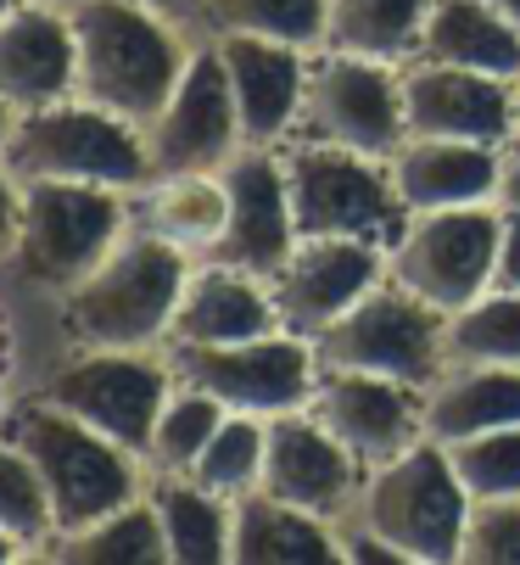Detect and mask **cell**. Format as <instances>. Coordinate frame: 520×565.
Listing matches in <instances>:
<instances>
[{
  "instance_id": "cell-1",
  "label": "cell",
  "mask_w": 520,
  "mask_h": 565,
  "mask_svg": "<svg viewBox=\"0 0 520 565\" xmlns=\"http://www.w3.org/2000/svg\"><path fill=\"white\" fill-rule=\"evenodd\" d=\"M197 258L129 224V235L56 302V326L67 348H113V353H146L168 342L173 308H180L185 275Z\"/></svg>"
},
{
  "instance_id": "cell-2",
  "label": "cell",
  "mask_w": 520,
  "mask_h": 565,
  "mask_svg": "<svg viewBox=\"0 0 520 565\" xmlns=\"http://www.w3.org/2000/svg\"><path fill=\"white\" fill-rule=\"evenodd\" d=\"M67 18L78 40V96L146 129L185 78L197 40L135 0H84Z\"/></svg>"
},
{
  "instance_id": "cell-3",
  "label": "cell",
  "mask_w": 520,
  "mask_h": 565,
  "mask_svg": "<svg viewBox=\"0 0 520 565\" xmlns=\"http://www.w3.org/2000/svg\"><path fill=\"white\" fill-rule=\"evenodd\" d=\"M0 431L34 459L51 515H56V532H78V526H91V521H102L146 493V465L129 448H118L113 437L91 431L84 420L51 409L34 392L0 403Z\"/></svg>"
},
{
  "instance_id": "cell-4",
  "label": "cell",
  "mask_w": 520,
  "mask_h": 565,
  "mask_svg": "<svg viewBox=\"0 0 520 565\" xmlns=\"http://www.w3.org/2000/svg\"><path fill=\"white\" fill-rule=\"evenodd\" d=\"M0 169L18 185H107V191H140L151 180L146 135L124 124L118 113L62 96L51 107L18 113L12 135L0 140Z\"/></svg>"
},
{
  "instance_id": "cell-5",
  "label": "cell",
  "mask_w": 520,
  "mask_h": 565,
  "mask_svg": "<svg viewBox=\"0 0 520 565\" xmlns=\"http://www.w3.org/2000/svg\"><path fill=\"white\" fill-rule=\"evenodd\" d=\"M129 235V191L107 185H18V241L0 258L18 286L62 297Z\"/></svg>"
},
{
  "instance_id": "cell-6",
  "label": "cell",
  "mask_w": 520,
  "mask_h": 565,
  "mask_svg": "<svg viewBox=\"0 0 520 565\" xmlns=\"http://www.w3.org/2000/svg\"><path fill=\"white\" fill-rule=\"evenodd\" d=\"M465 510L470 499L448 465V448L420 437L414 448L364 470L347 521L381 532L408 565H454L465 537Z\"/></svg>"
},
{
  "instance_id": "cell-7",
  "label": "cell",
  "mask_w": 520,
  "mask_h": 565,
  "mask_svg": "<svg viewBox=\"0 0 520 565\" xmlns=\"http://www.w3.org/2000/svg\"><path fill=\"white\" fill-rule=\"evenodd\" d=\"M280 169H286V202L297 235H359V241H381L392 253L408 213L392 191L386 157H364L325 140H286Z\"/></svg>"
},
{
  "instance_id": "cell-8",
  "label": "cell",
  "mask_w": 520,
  "mask_h": 565,
  "mask_svg": "<svg viewBox=\"0 0 520 565\" xmlns=\"http://www.w3.org/2000/svg\"><path fill=\"white\" fill-rule=\"evenodd\" d=\"M180 386L168 353L146 348V353H113V348H73V359L51 364L29 392L45 397L51 409L84 420L91 431L113 437L118 448H129L135 459L146 454V437L162 415L168 392Z\"/></svg>"
},
{
  "instance_id": "cell-9",
  "label": "cell",
  "mask_w": 520,
  "mask_h": 565,
  "mask_svg": "<svg viewBox=\"0 0 520 565\" xmlns=\"http://www.w3.org/2000/svg\"><path fill=\"white\" fill-rule=\"evenodd\" d=\"M314 353L330 370H364L425 392L443 375V313L386 275L314 337Z\"/></svg>"
},
{
  "instance_id": "cell-10",
  "label": "cell",
  "mask_w": 520,
  "mask_h": 565,
  "mask_svg": "<svg viewBox=\"0 0 520 565\" xmlns=\"http://www.w3.org/2000/svg\"><path fill=\"white\" fill-rule=\"evenodd\" d=\"M403 67L353 56V51H314L308 90L291 140H325L364 157H392L403 146Z\"/></svg>"
},
{
  "instance_id": "cell-11",
  "label": "cell",
  "mask_w": 520,
  "mask_h": 565,
  "mask_svg": "<svg viewBox=\"0 0 520 565\" xmlns=\"http://www.w3.org/2000/svg\"><path fill=\"white\" fill-rule=\"evenodd\" d=\"M173 375L185 386L219 397L230 415H257L275 420L291 409H308L314 381H319V353L308 337L269 331L252 342H224V348H162Z\"/></svg>"
},
{
  "instance_id": "cell-12",
  "label": "cell",
  "mask_w": 520,
  "mask_h": 565,
  "mask_svg": "<svg viewBox=\"0 0 520 565\" xmlns=\"http://www.w3.org/2000/svg\"><path fill=\"white\" fill-rule=\"evenodd\" d=\"M492 258H498V202H476L443 213H408L386 253V275L437 313H454L492 286Z\"/></svg>"
},
{
  "instance_id": "cell-13",
  "label": "cell",
  "mask_w": 520,
  "mask_h": 565,
  "mask_svg": "<svg viewBox=\"0 0 520 565\" xmlns=\"http://www.w3.org/2000/svg\"><path fill=\"white\" fill-rule=\"evenodd\" d=\"M140 135H146L151 180H162V174H219L246 146L241 113H235V96H230V73H224L213 40L197 45L185 78L173 85V96L162 102V113Z\"/></svg>"
},
{
  "instance_id": "cell-14",
  "label": "cell",
  "mask_w": 520,
  "mask_h": 565,
  "mask_svg": "<svg viewBox=\"0 0 520 565\" xmlns=\"http://www.w3.org/2000/svg\"><path fill=\"white\" fill-rule=\"evenodd\" d=\"M386 280V247L359 235H297L280 269L269 275V297L291 337H319L370 286Z\"/></svg>"
},
{
  "instance_id": "cell-15",
  "label": "cell",
  "mask_w": 520,
  "mask_h": 565,
  "mask_svg": "<svg viewBox=\"0 0 520 565\" xmlns=\"http://www.w3.org/2000/svg\"><path fill=\"white\" fill-rule=\"evenodd\" d=\"M420 386L386 381V375H364V370H330L319 364L314 397H308V415L353 454L364 470L386 465L392 454L414 448L425 437L420 426Z\"/></svg>"
},
{
  "instance_id": "cell-16",
  "label": "cell",
  "mask_w": 520,
  "mask_h": 565,
  "mask_svg": "<svg viewBox=\"0 0 520 565\" xmlns=\"http://www.w3.org/2000/svg\"><path fill=\"white\" fill-rule=\"evenodd\" d=\"M219 174H224V191H230V218H224V235L208 253V264H230V269L269 280L297 241L280 146H241Z\"/></svg>"
},
{
  "instance_id": "cell-17",
  "label": "cell",
  "mask_w": 520,
  "mask_h": 565,
  "mask_svg": "<svg viewBox=\"0 0 520 565\" xmlns=\"http://www.w3.org/2000/svg\"><path fill=\"white\" fill-rule=\"evenodd\" d=\"M509 107H514V78L448 67V62H403V124L408 135L431 140H509Z\"/></svg>"
},
{
  "instance_id": "cell-18",
  "label": "cell",
  "mask_w": 520,
  "mask_h": 565,
  "mask_svg": "<svg viewBox=\"0 0 520 565\" xmlns=\"http://www.w3.org/2000/svg\"><path fill=\"white\" fill-rule=\"evenodd\" d=\"M359 481H364V465L347 454L308 409H291V415L269 420L264 481H257L264 493H275V499H286L308 515L341 521L359 499Z\"/></svg>"
},
{
  "instance_id": "cell-19",
  "label": "cell",
  "mask_w": 520,
  "mask_h": 565,
  "mask_svg": "<svg viewBox=\"0 0 520 565\" xmlns=\"http://www.w3.org/2000/svg\"><path fill=\"white\" fill-rule=\"evenodd\" d=\"M213 45H219V62L230 73V96H235V113H241V140L246 146H286L297 135L314 51L280 45V40H252V34H224Z\"/></svg>"
},
{
  "instance_id": "cell-20",
  "label": "cell",
  "mask_w": 520,
  "mask_h": 565,
  "mask_svg": "<svg viewBox=\"0 0 520 565\" xmlns=\"http://www.w3.org/2000/svg\"><path fill=\"white\" fill-rule=\"evenodd\" d=\"M78 96V40L73 18L45 0H23L0 18V102L12 113Z\"/></svg>"
},
{
  "instance_id": "cell-21",
  "label": "cell",
  "mask_w": 520,
  "mask_h": 565,
  "mask_svg": "<svg viewBox=\"0 0 520 565\" xmlns=\"http://www.w3.org/2000/svg\"><path fill=\"white\" fill-rule=\"evenodd\" d=\"M269 331H286L280 308L269 297V280L197 258L162 348H224V342H252V337H269Z\"/></svg>"
},
{
  "instance_id": "cell-22",
  "label": "cell",
  "mask_w": 520,
  "mask_h": 565,
  "mask_svg": "<svg viewBox=\"0 0 520 565\" xmlns=\"http://www.w3.org/2000/svg\"><path fill=\"white\" fill-rule=\"evenodd\" d=\"M386 174H392V191H397L403 213L476 207V202H498L503 146L403 135V146L386 157Z\"/></svg>"
},
{
  "instance_id": "cell-23",
  "label": "cell",
  "mask_w": 520,
  "mask_h": 565,
  "mask_svg": "<svg viewBox=\"0 0 520 565\" xmlns=\"http://www.w3.org/2000/svg\"><path fill=\"white\" fill-rule=\"evenodd\" d=\"M420 426L431 443H459L520 426V364H454L420 397Z\"/></svg>"
},
{
  "instance_id": "cell-24",
  "label": "cell",
  "mask_w": 520,
  "mask_h": 565,
  "mask_svg": "<svg viewBox=\"0 0 520 565\" xmlns=\"http://www.w3.org/2000/svg\"><path fill=\"white\" fill-rule=\"evenodd\" d=\"M336 521L308 515L264 488H252L230 504V565H330Z\"/></svg>"
},
{
  "instance_id": "cell-25",
  "label": "cell",
  "mask_w": 520,
  "mask_h": 565,
  "mask_svg": "<svg viewBox=\"0 0 520 565\" xmlns=\"http://www.w3.org/2000/svg\"><path fill=\"white\" fill-rule=\"evenodd\" d=\"M230 218L224 174H162L129 191V224L180 247L185 258H208Z\"/></svg>"
},
{
  "instance_id": "cell-26",
  "label": "cell",
  "mask_w": 520,
  "mask_h": 565,
  "mask_svg": "<svg viewBox=\"0 0 520 565\" xmlns=\"http://www.w3.org/2000/svg\"><path fill=\"white\" fill-rule=\"evenodd\" d=\"M414 56L492 78H520V29L503 12H492L487 0H431Z\"/></svg>"
},
{
  "instance_id": "cell-27",
  "label": "cell",
  "mask_w": 520,
  "mask_h": 565,
  "mask_svg": "<svg viewBox=\"0 0 520 565\" xmlns=\"http://www.w3.org/2000/svg\"><path fill=\"white\" fill-rule=\"evenodd\" d=\"M146 499L162 521L168 565H230V499L191 476H146Z\"/></svg>"
},
{
  "instance_id": "cell-28",
  "label": "cell",
  "mask_w": 520,
  "mask_h": 565,
  "mask_svg": "<svg viewBox=\"0 0 520 565\" xmlns=\"http://www.w3.org/2000/svg\"><path fill=\"white\" fill-rule=\"evenodd\" d=\"M431 0H330L325 12V51H353L375 62H414Z\"/></svg>"
},
{
  "instance_id": "cell-29",
  "label": "cell",
  "mask_w": 520,
  "mask_h": 565,
  "mask_svg": "<svg viewBox=\"0 0 520 565\" xmlns=\"http://www.w3.org/2000/svg\"><path fill=\"white\" fill-rule=\"evenodd\" d=\"M40 559H62V565H157L168 559V543H162V521L151 510V499H129L124 510L78 526V532H56Z\"/></svg>"
},
{
  "instance_id": "cell-30",
  "label": "cell",
  "mask_w": 520,
  "mask_h": 565,
  "mask_svg": "<svg viewBox=\"0 0 520 565\" xmlns=\"http://www.w3.org/2000/svg\"><path fill=\"white\" fill-rule=\"evenodd\" d=\"M454 364H520V291L487 286L476 302L443 313V370Z\"/></svg>"
},
{
  "instance_id": "cell-31",
  "label": "cell",
  "mask_w": 520,
  "mask_h": 565,
  "mask_svg": "<svg viewBox=\"0 0 520 565\" xmlns=\"http://www.w3.org/2000/svg\"><path fill=\"white\" fill-rule=\"evenodd\" d=\"M224 415L230 409H224L219 397H208V392H197V386L180 381V386L168 392L151 437H146V454H140L146 476H191V465L202 459V448L224 426Z\"/></svg>"
},
{
  "instance_id": "cell-32",
  "label": "cell",
  "mask_w": 520,
  "mask_h": 565,
  "mask_svg": "<svg viewBox=\"0 0 520 565\" xmlns=\"http://www.w3.org/2000/svg\"><path fill=\"white\" fill-rule=\"evenodd\" d=\"M325 12L330 0H208V40L252 34L319 51L325 45Z\"/></svg>"
},
{
  "instance_id": "cell-33",
  "label": "cell",
  "mask_w": 520,
  "mask_h": 565,
  "mask_svg": "<svg viewBox=\"0 0 520 565\" xmlns=\"http://www.w3.org/2000/svg\"><path fill=\"white\" fill-rule=\"evenodd\" d=\"M264 448H269V420L257 415H224V426L213 431V443L202 448V459L191 465V481H202L219 499H241L264 481Z\"/></svg>"
},
{
  "instance_id": "cell-34",
  "label": "cell",
  "mask_w": 520,
  "mask_h": 565,
  "mask_svg": "<svg viewBox=\"0 0 520 565\" xmlns=\"http://www.w3.org/2000/svg\"><path fill=\"white\" fill-rule=\"evenodd\" d=\"M0 532H12L29 559H40V548L51 543L56 532V515H51V499H45V481L34 470V459L0 431Z\"/></svg>"
},
{
  "instance_id": "cell-35",
  "label": "cell",
  "mask_w": 520,
  "mask_h": 565,
  "mask_svg": "<svg viewBox=\"0 0 520 565\" xmlns=\"http://www.w3.org/2000/svg\"><path fill=\"white\" fill-rule=\"evenodd\" d=\"M465 499H520V426L443 443Z\"/></svg>"
},
{
  "instance_id": "cell-36",
  "label": "cell",
  "mask_w": 520,
  "mask_h": 565,
  "mask_svg": "<svg viewBox=\"0 0 520 565\" xmlns=\"http://www.w3.org/2000/svg\"><path fill=\"white\" fill-rule=\"evenodd\" d=\"M459 565H520V499H470Z\"/></svg>"
},
{
  "instance_id": "cell-37",
  "label": "cell",
  "mask_w": 520,
  "mask_h": 565,
  "mask_svg": "<svg viewBox=\"0 0 520 565\" xmlns=\"http://www.w3.org/2000/svg\"><path fill=\"white\" fill-rule=\"evenodd\" d=\"M492 286L520 291V207L498 202V258H492Z\"/></svg>"
},
{
  "instance_id": "cell-38",
  "label": "cell",
  "mask_w": 520,
  "mask_h": 565,
  "mask_svg": "<svg viewBox=\"0 0 520 565\" xmlns=\"http://www.w3.org/2000/svg\"><path fill=\"white\" fill-rule=\"evenodd\" d=\"M135 7H146L151 18L173 23L180 34H191L197 45L208 40V0H135Z\"/></svg>"
},
{
  "instance_id": "cell-39",
  "label": "cell",
  "mask_w": 520,
  "mask_h": 565,
  "mask_svg": "<svg viewBox=\"0 0 520 565\" xmlns=\"http://www.w3.org/2000/svg\"><path fill=\"white\" fill-rule=\"evenodd\" d=\"M12 241H18V180L0 169V258L12 253Z\"/></svg>"
},
{
  "instance_id": "cell-40",
  "label": "cell",
  "mask_w": 520,
  "mask_h": 565,
  "mask_svg": "<svg viewBox=\"0 0 520 565\" xmlns=\"http://www.w3.org/2000/svg\"><path fill=\"white\" fill-rule=\"evenodd\" d=\"M498 202L520 207V157H503V180H498Z\"/></svg>"
},
{
  "instance_id": "cell-41",
  "label": "cell",
  "mask_w": 520,
  "mask_h": 565,
  "mask_svg": "<svg viewBox=\"0 0 520 565\" xmlns=\"http://www.w3.org/2000/svg\"><path fill=\"white\" fill-rule=\"evenodd\" d=\"M503 157H520V78H514V107H509V140H503Z\"/></svg>"
},
{
  "instance_id": "cell-42",
  "label": "cell",
  "mask_w": 520,
  "mask_h": 565,
  "mask_svg": "<svg viewBox=\"0 0 520 565\" xmlns=\"http://www.w3.org/2000/svg\"><path fill=\"white\" fill-rule=\"evenodd\" d=\"M12 559H29V548H23L12 532H0V565H12Z\"/></svg>"
},
{
  "instance_id": "cell-43",
  "label": "cell",
  "mask_w": 520,
  "mask_h": 565,
  "mask_svg": "<svg viewBox=\"0 0 520 565\" xmlns=\"http://www.w3.org/2000/svg\"><path fill=\"white\" fill-rule=\"evenodd\" d=\"M487 7H492V12H503V18L520 29V0H487Z\"/></svg>"
},
{
  "instance_id": "cell-44",
  "label": "cell",
  "mask_w": 520,
  "mask_h": 565,
  "mask_svg": "<svg viewBox=\"0 0 520 565\" xmlns=\"http://www.w3.org/2000/svg\"><path fill=\"white\" fill-rule=\"evenodd\" d=\"M12 118H18V113H12L7 102H0V140H7V135H12Z\"/></svg>"
},
{
  "instance_id": "cell-45",
  "label": "cell",
  "mask_w": 520,
  "mask_h": 565,
  "mask_svg": "<svg viewBox=\"0 0 520 565\" xmlns=\"http://www.w3.org/2000/svg\"><path fill=\"white\" fill-rule=\"evenodd\" d=\"M45 7H62V12H73V7H84V0H45Z\"/></svg>"
},
{
  "instance_id": "cell-46",
  "label": "cell",
  "mask_w": 520,
  "mask_h": 565,
  "mask_svg": "<svg viewBox=\"0 0 520 565\" xmlns=\"http://www.w3.org/2000/svg\"><path fill=\"white\" fill-rule=\"evenodd\" d=\"M23 7V0H0V18H7V12H18Z\"/></svg>"
}]
</instances>
